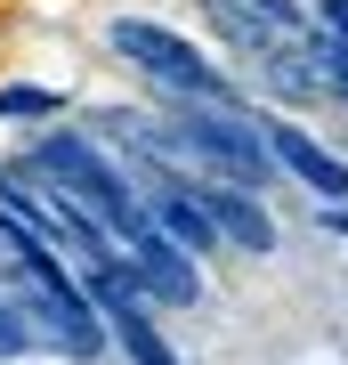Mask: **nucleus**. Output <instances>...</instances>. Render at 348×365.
Returning <instances> with one entry per match:
<instances>
[{"label": "nucleus", "instance_id": "6e6552de", "mask_svg": "<svg viewBox=\"0 0 348 365\" xmlns=\"http://www.w3.org/2000/svg\"><path fill=\"white\" fill-rule=\"evenodd\" d=\"M16 349H33V325L9 309V300H0V357H16Z\"/></svg>", "mask_w": 348, "mask_h": 365}, {"label": "nucleus", "instance_id": "f03ea898", "mask_svg": "<svg viewBox=\"0 0 348 365\" xmlns=\"http://www.w3.org/2000/svg\"><path fill=\"white\" fill-rule=\"evenodd\" d=\"M105 41H114V57L122 66H138V73H154L162 90H179V98H203V106H235V81L211 66L194 41L179 33H162V25H146V16H114L105 25Z\"/></svg>", "mask_w": 348, "mask_h": 365}, {"label": "nucleus", "instance_id": "1a4fd4ad", "mask_svg": "<svg viewBox=\"0 0 348 365\" xmlns=\"http://www.w3.org/2000/svg\"><path fill=\"white\" fill-rule=\"evenodd\" d=\"M316 16H324V33H340V41H348V0H316Z\"/></svg>", "mask_w": 348, "mask_h": 365}, {"label": "nucleus", "instance_id": "20e7f679", "mask_svg": "<svg viewBox=\"0 0 348 365\" xmlns=\"http://www.w3.org/2000/svg\"><path fill=\"white\" fill-rule=\"evenodd\" d=\"M268 155H275V170H292L300 187H316V203H348V163L332 155V146H316L308 130L275 122V130H268Z\"/></svg>", "mask_w": 348, "mask_h": 365}, {"label": "nucleus", "instance_id": "423d86ee", "mask_svg": "<svg viewBox=\"0 0 348 365\" xmlns=\"http://www.w3.org/2000/svg\"><path fill=\"white\" fill-rule=\"evenodd\" d=\"M300 49H308V66H316V81H324V90H332V98H348V41L340 33H300Z\"/></svg>", "mask_w": 348, "mask_h": 365}, {"label": "nucleus", "instance_id": "39448f33", "mask_svg": "<svg viewBox=\"0 0 348 365\" xmlns=\"http://www.w3.org/2000/svg\"><path fill=\"white\" fill-rule=\"evenodd\" d=\"M146 220H154L170 244L186 252V260H203V252H219V227H211V211L194 203V187H179V179H162L154 187V203H146Z\"/></svg>", "mask_w": 348, "mask_h": 365}, {"label": "nucleus", "instance_id": "0eeeda50", "mask_svg": "<svg viewBox=\"0 0 348 365\" xmlns=\"http://www.w3.org/2000/svg\"><path fill=\"white\" fill-rule=\"evenodd\" d=\"M41 114H57V90H0V122H41Z\"/></svg>", "mask_w": 348, "mask_h": 365}, {"label": "nucleus", "instance_id": "7ed1b4c3", "mask_svg": "<svg viewBox=\"0 0 348 365\" xmlns=\"http://www.w3.org/2000/svg\"><path fill=\"white\" fill-rule=\"evenodd\" d=\"M194 203L211 211L219 244H243V252H275V220H268V203H259V187H235V179H203V187H194Z\"/></svg>", "mask_w": 348, "mask_h": 365}, {"label": "nucleus", "instance_id": "f257e3e1", "mask_svg": "<svg viewBox=\"0 0 348 365\" xmlns=\"http://www.w3.org/2000/svg\"><path fill=\"white\" fill-rule=\"evenodd\" d=\"M179 155H194L203 170H219L235 187H268L275 179V155H268V130H259L251 114H235V106H186L179 122L162 130Z\"/></svg>", "mask_w": 348, "mask_h": 365}]
</instances>
